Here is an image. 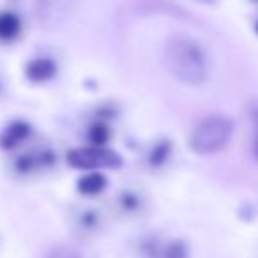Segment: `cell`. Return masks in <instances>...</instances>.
Wrapping results in <instances>:
<instances>
[{
  "instance_id": "1",
  "label": "cell",
  "mask_w": 258,
  "mask_h": 258,
  "mask_svg": "<svg viewBox=\"0 0 258 258\" xmlns=\"http://www.w3.org/2000/svg\"><path fill=\"white\" fill-rule=\"evenodd\" d=\"M165 64L168 73L189 87H200L209 80L211 62L204 44L184 34L172 36L165 48Z\"/></svg>"
},
{
  "instance_id": "2",
  "label": "cell",
  "mask_w": 258,
  "mask_h": 258,
  "mask_svg": "<svg viewBox=\"0 0 258 258\" xmlns=\"http://www.w3.org/2000/svg\"><path fill=\"white\" fill-rule=\"evenodd\" d=\"M235 133V124L221 113L207 115L193 125L187 145L198 156H212L225 151Z\"/></svg>"
},
{
  "instance_id": "3",
  "label": "cell",
  "mask_w": 258,
  "mask_h": 258,
  "mask_svg": "<svg viewBox=\"0 0 258 258\" xmlns=\"http://www.w3.org/2000/svg\"><path fill=\"white\" fill-rule=\"evenodd\" d=\"M69 166L76 170H83V172H97L103 168H118L122 165V158L115 151L108 147H94V145H87V147H78L69 151L68 154Z\"/></svg>"
},
{
  "instance_id": "4",
  "label": "cell",
  "mask_w": 258,
  "mask_h": 258,
  "mask_svg": "<svg viewBox=\"0 0 258 258\" xmlns=\"http://www.w3.org/2000/svg\"><path fill=\"white\" fill-rule=\"evenodd\" d=\"M57 163V156L50 149H41V151H32L22 154L15 159V170L20 175H30L34 172L48 170Z\"/></svg>"
},
{
  "instance_id": "5",
  "label": "cell",
  "mask_w": 258,
  "mask_h": 258,
  "mask_svg": "<svg viewBox=\"0 0 258 258\" xmlns=\"http://www.w3.org/2000/svg\"><path fill=\"white\" fill-rule=\"evenodd\" d=\"M32 133L29 122L25 120H15L9 125H6L4 131L0 133V147L6 151H13L18 145H22Z\"/></svg>"
},
{
  "instance_id": "6",
  "label": "cell",
  "mask_w": 258,
  "mask_h": 258,
  "mask_svg": "<svg viewBox=\"0 0 258 258\" xmlns=\"http://www.w3.org/2000/svg\"><path fill=\"white\" fill-rule=\"evenodd\" d=\"M55 75H57V64L48 57L34 58L25 68V76L32 83H44L53 78Z\"/></svg>"
},
{
  "instance_id": "7",
  "label": "cell",
  "mask_w": 258,
  "mask_h": 258,
  "mask_svg": "<svg viewBox=\"0 0 258 258\" xmlns=\"http://www.w3.org/2000/svg\"><path fill=\"white\" fill-rule=\"evenodd\" d=\"M108 186V179L101 172H89L78 179V193L83 197L101 195Z\"/></svg>"
},
{
  "instance_id": "8",
  "label": "cell",
  "mask_w": 258,
  "mask_h": 258,
  "mask_svg": "<svg viewBox=\"0 0 258 258\" xmlns=\"http://www.w3.org/2000/svg\"><path fill=\"white\" fill-rule=\"evenodd\" d=\"M22 32V22L20 18L11 11L0 13V41L9 43L15 41Z\"/></svg>"
},
{
  "instance_id": "9",
  "label": "cell",
  "mask_w": 258,
  "mask_h": 258,
  "mask_svg": "<svg viewBox=\"0 0 258 258\" xmlns=\"http://www.w3.org/2000/svg\"><path fill=\"white\" fill-rule=\"evenodd\" d=\"M117 205L120 209L122 214H129L135 216L138 212L144 211V198L140 193L133 189H124L120 195L117 197Z\"/></svg>"
},
{
  "instance_id": "10",
  "label": "cell",
  "mask_w": 258,
  "mask_h": 258,
  "mask_svg": "<svg viewBox=\"0 0 258 258\" xmlns=\"http://www.w3.org/2000/svg\"><path fill=\"white\" fill-rule=\"evenodd\" d=\"M247 118H249V151L254 161H258V101L249 104Z\"/></svg>"
},
{
  "instance_id": "11",
  "label": "cell",
  "mask_w": 258,
  "mask_h": 258,
  "mask_svg": "<svg viewBox=\"0 0 258 258\" xmlns=\"http://www.w3.org/2000/svg\"><path fill=\"white\" fill-rule=\"evenodd\" d=\"M170 154H172V142L163 140L151 149V152H149V156H147V161L152 168H159V166H163L168 161Z\"/></svg>"
},
{
  "instance_id": "12",
  "label": "cell",
  "mask_w": 258,
  "mask_h": 258,
  "mask_svg": "<svg viewBox=\"0 0 258 258\" xmlns=\"http://www.w3.org/2000/svg\"><path fill=\"white\" fill-rule=\"evenodd\" d=\"M101 225V216L94 209H83L76 214V228L82 232H96Z\"/></svg>"
},
{
  "instance_id": "13",
  "label": "cell",
  "mask_w": 258,
  "mask_h": 258,
  "mask_svg": "<svg viewBox=\"0 0 258 258\" xmlns=\"http://www.w3.org/2000/svg\"><path fill=\"white\" fill-rule=\"evenodd\" d=\"M87 140L94 147H106L108 140H110V129L104 122H94L87 131Z\"/></svg>"
},
{
  "instance_id": "14",
  "label": "cell",
  "mask_w": 258,
  "mask_h": 258,
  "mask_svg": "<svg viewBox=\"0 0 258 258\" xmlns=\"http://www.w3.org/2000/svg\"><path fill=\"white\" fill-rule=\"evenodd\" d=\"M161 258H189V247L184 240H172L161 251Z\"/></svg>"
},
{
  "instance_id": "15",
  "label": "cell",
  "mask_w": 258,
  "mask_h": 258,
  "mask_svg": "<svg viewBox=\"0 0 258 258\" xmlns=\"http://www.w3.org/2000/svg\"><path fill=\"white\" fill-rule=\"evenodd\" d=\"M51 258H78L76 254L69 253V251H60V253H55Z\"/></svg>"
},
{
  "instance_id": "16",
  "label": "cell",
  "mask_w": 258,
  "mask_h": 258,
  "mask_svg": "<svg viewBox=\"0 0 258 258\" xmlns=\"http://www.w3.org/2000/svg\"><path fill=\"white\" fill-rule=\"evenodd\" d=\"M198 2H202V4H214L216 0H198Z\"/></svg>"
},
{
  "instance_id": "17",
  "label": "cell",
  "mask_w": 258,
  "mask_h": 258,
  "mask_svg": "<svg viewBox=\"0 0 258 258\" xmlns=\"http://www.w3.org/2000/svg\"><path fill=\"white\" fill-rule=\"evenodd\" d=\"M254 30H256V34H258V22L254 23Z\"/></svg>"
},
{
  "instance_id": "18",
  "label": "cell",
  "mask_w": 258,
  "mask_h": 258,
  "mask_svg": "<svg viewBox=\"0 0 258 258\" xmlns=\"http://www.w3.org/2000/svg\"><path fill=\"white\" fill-rule=\"evenodd\" d=\"M0 90H2V83H0Z\"/></svg>"
},
{
  "instance_id": "19",
  "label": "cell",
  "mask_w": 258,
  "mask_h": 258,
  "mask_svg": "<svg viewBox=\"0 0 258 258\" xmlns=\"http://www.w3.org/2000/svg\"><path fill=\"white\" fill-rule=\"evenodd\" d=\"M256 2H258V0H256Z\"/></svg>"
}]
</instances>
